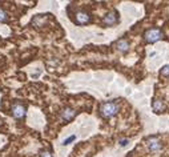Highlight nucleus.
Listing matches in <instances>:
<instances>
[{
  "label": "nucleus",
  "mask_w": 169,
  "mask_h": 157,
  "mask_svg": "<svg viewBox=\"0 0 169 157\" xmlns=\"http://www.w3.org/2000/svg\"><path fill=\"white\" fill-rule=\"evenodd\" d=\"M76 115H77V112L75 109H72L71 107H65L61 111V113H60V116H61V119L64 121H72V120L76 117Z\"/></svg>",
  "instance_id": "0eeeda50"
},
{
  "label": "nucleus",
  "mask_w": 169,
  "mask_h": 157,
  "mask_svg": "<svg viewBox=\"0 0 169 157\" xmlns=\"http://www.w3.org/2000/svg\"><path fill=\"white\" fill-rule=\"evenodd\" d=\"M161 75L165 76V77H169V64H168V65H164V67H163Z\"/></svg>",
  "instance_id": "ddd939ff"
},
{
  "label": "nucleus",
  "mask_w": 169,
  "mask_h": 157,
  "mask_svg": "<svg viewBox=\"0 0 169 157\" xmlns=\"http://www.w3.org/2000/svg\"><path fill=\"white\" fill-rule=\"evenodd\" d=\"M91 15L87 11H77L75 14V23L79 26H85V24L91 23Z\"/></svg>",
  "instance_id": "423d86ee"
},
{
  "label": "nucleus",
  "mask_w": 169,
  "mask_h": 157,
  "mask_svg": "<svg viewBox=\"0 0 169 157\" xmlns=\"http://www.w3.org/2000/svg\"><path fill=\"white\" fill-rule=\"evenodd\" d=\"M8 20V16L6 14V11L3 10V8H0V23H4Z\"/></svg>",
  "instance_id": "f8f14e48"
},
{
  "label": "nucleus",
  "mask_w": 169,
  "mask_h": 157,
  "mask_svg": "<svg viewBox=\"0 0 169 157\" xmlns=\"http://www.w3.org/2000/svg\"><path fill=\"white\" fill-rule=\"evenodd\" d=\"M48 18V15H36L33 19H32V26L35 27H43L44 23H45V20Z\"/></svg>",
  "instance_id": "1a4fd4ad"
},
{
  "label": "nucleus",
  "mask_w": 169,
  "mask_h": 157,
  "mask_svg": "<svg viewBox=\"0 0 169 157\" xmlns=\"http://www.w3.org/2000/svg\"><path fill=\"white\" fill-rule=\"evenodd\" d=\"M128 143H129V140H128V139H121V140L119 141L120 147H127V145H128Z\"/></svg>",
  "instance_id": "2eb2a0df"
},
{
  "label": "nucleus",
  "mask_w": 169,
  "mask_h": 157,
  "mask_svg": "<svg viewBox=\"0 0 169 157\" xmlns=\"http://www.w3.org/2000/svg\"><path fill=\"white\" fill-rule=\"evenodd\" d=\"M11 113H12V116H14L16 120H22V119L26 117L27 109H26V107H24L22 103H15L14 105L11 107Z\"/></svg>",
  "instance_id": "7ed1b4c3"
},
{
  "label": "nucleus",
  "mask_w": 169,
  "mask_h": 157,
  "mask_svg": "<svg viewBox=\"0 0 169 157\" xmlns=\"http://www.w3.org/2000/svg\"><path fill=\"white\" fill-rule=\"evenodd\" d=\"M129 157H131V156H129Z\"/></svg>",
  "instance_id": "dca6fc26"
},
{
  "label": "nucleus",
  "mask_w": 169,
  "mask_h": 157,
  "mask_svg": "<svg viewBox=\"0 0 169 157\" xmlns=\"http://www.w3.org/2000/svg\"><path fill=\"white\" fill-rule=\"evenodd\" d=\"M115 47H116V49H117L119 52H121V53H128L129 52V41H128L127 39H119L115 43Z\"/></svg>",
  "instance_id": "6e6552de"
},
{
  "label": "nucleus",
  "mask_w": 169,
  "mask_h": 157,
  "mask_svg": "<svg viewBox=\"0 0 169 157\" xmlns=\"http://www.w3.org/2000/svg\"><path fill=\"white\" fill-rule=\"evenodd\" d=\"M152 108H153V111L156 112V113H163L164 109H165V105H164V103L161 101V100L155 99L153 104H152Z\"/></svg>",
  "instance_id": "9d476101"
},
{
  "label": "nucleus",
  "mask_w": 169,
  "mask_h": 157,
  "mask_svg": "<svg viewBox=\"0 0 169 157\" xmlns=\"http://www.w3.org/2000/svg\"><path fill=\"white\" fill-rule=\"evenodd\" d=\"M164 37L163 36V31L160 28H149L148 31H145L144 33V40L149 44H153V43H157L160 41Z\"/></svg>",
  "instance_id": "f03ea898"
},
{
  "label": "nucleus",
  "mask_w": 169,
  "mask_h": 157,
  "mask_svg": "<svg viewBox=\"0 0 169 157\" xmlns=\"http://www.w3.org/2000/svg\"><path fill=\"white\" fill-rule=\"evenodd\" d=\"M147 147L148 149H149V152H152V153H156V152H160L163 149V143L160 141V140L157 137H148L147 139Z\"/></svg>",
  "instance_id": "39448f33"
},
{
  "label": "nucleus",
  "mask_w": 169,
  "mask_h": 157,
  "mask_svg": "<svg viewBox=\"0 0 169 157\" xmlns=\"http://www.w3.org/2000/svg\"><path fill=\"white\" fill-rule=\"evenodd\" d=\"M120 111V105L117 101H107L100 105V115L103 119H112Z\"/></svg>",
  "instance_id": "f257e3e1"
},
{
  "label": "nucleus",
  "mask_w": 169,
  "mask_h": 157,
  "mask_svg": "<svg viewBox=\"0 0 169 157\" xmlns=\"http://www.w3.org/2000/svg\"><path fill=\"white\" fill-rule=\"evenodd\" d=\"M75 140H76V136H75V135H72V136H69V137H68V139H65V140H64V141H63V144H61V145H64V147H67V145H69V144H71V143H73V141H75Z\"/></svg>",
  "instance_id": "9b49d317"
},
{
  "label": "nucleus",
  "mask_w": 169,
  "mask_h": 157,
  "mask_svg": "<svg viewBox=\"0 0 169 157\" xmlns=\"http://www.w3.org/2000/svg\"><path fill=\"white\" fill-rule=\"evenodd\" d=\"M40 157H53V156H52L49 151H43L41 153H40Z\"/></svg>",
  "instance_id": "4468645a"
},
{
  "label": "nucleus",
  "mask_w": 169,
  "mask_h": 157,
  "mask_svg": "<svg viewBox=\"0 0 169 157\" xmlns=\"http://www.w3.org/2000/svg\"><path fill=\"white\" fill-rule=\"evenodd\" d=\"M119 14L117 11H109L108 14L103 18V24L107 27H112V26H116V24L119 23Z\"/></svg>",
  "instance_id": "20e7f679"
}]
</instances>
